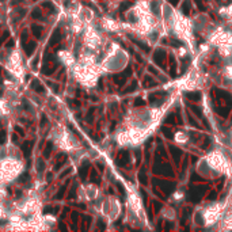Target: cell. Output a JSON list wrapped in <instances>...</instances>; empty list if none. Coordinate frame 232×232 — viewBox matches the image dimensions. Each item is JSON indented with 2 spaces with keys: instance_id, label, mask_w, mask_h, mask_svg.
<instances>
[{
  "instance_id": "cell-1",
  "label": "cell",
  "mask_w": 232,
  "mask_h": 232,
  "mask_svg": "<svg viewBox=\"0 0 232 232\" xmlns=\"http://www.w3.org/2000/svg\"><path fill=\"white\" fill-rule=\"evenodd\" d=\"M61 31H60L59 29L57 30H54V33L52 34V37H50V41H49V45L50 46H54V45H57L60 41H61Z\"/></svg>"
},
{
  "instance_id": "cell-2",
  "label": "cell",
  "mask_w": 232,
  "mask_h": 232,
  "mask_svg": "<svg viewBox=\"0 0 232 232\" xmlns=\"http://www.w3.org/2000/svg\"><path fill=\"white\" fill-rule=\"evenodd\" d=\"M21 149L23 151V153H25V157H30V155H31V149H33V143L31 141H25V143L21 145Z\"/></svg>"
},
{
  "instance_id": "cell-3",
  "label": "cell",
  "mask_w": 232,
  "mask_h": 232,
  "mask_svg": "<svg viewBox=\"0 0 232 232\" xmlns=\"http://www.w3.org/2000/svg\"><path fill=\"white\" fill-rule=\"evenodd\" d=\"M35 48H37V43L34 41H30L26 43V46H25V49H26V54H27L29 57L33 54V53L35 52Z\"/></svg>"
},
{
  "instance_id": "cell-4",
  "label": "cell",
  "mask_w": 232,
  "mask_h": 232,
  "mask_svg": "<svg viewBox=\"0 0 232 232\" xmlns=\"http://www.w3.org/2000/svg\"><path fill=\"white\" fill-rule=\"evenodd\" d=\"M52 149H53V143L48 141L45 148H43V157H45V159H49V157H50V155H52Z\"/></svg>"
},
{
  "instance_id": "cell-5",
  "label": "cell",
  "mask_w": 232,
  "mask_h": 232,
  "mask_svg": "<svg viewBox=\"0 0 232 232\" xmlns=\"http://www.w3.org/2000/svg\"><path fill=\"white\" fill-rule=\"evenodd\" d=\"M31 88L35 90V91L38 92V94H43V92H45V88H43V86L38 82V80H34V82H31Z\"/></svg>"
},
{
  "instance_id": "cell-6",
  "label": "cell",
  "mask_w": 232,
  "mask_h": 232,
  "mask_svg": "<svg viewBox=\"0 0 232 232\" xmlns=\"http://www.w3.org/2000/svg\"><path fill=\"white\" fill-rule=\"evenodd\" d=\"M31 33H33V35H34L37 39H39V38H41V34H42V29L39 27V26H37V25H33L31 26Z\"/></svg>"
},
{
  "instance_id": "cell-7",
  "label": "cell",
  "mask_w": 232,
  "mask_h": 232,
  "mask_svg": "<svg viewBox=\"0 0 232 232\" xmlns=\"http://www.w3.org/2000/svg\"><path fill=\"white\" fill-rule=\"evenodd\" d=\"M68 183H69V181H67V183H65V186H63V187H60V190H59V193L56 194V200H61V198L64 197V194H65V191H67V186H68Z\"/></svg>"
},
{
  "instance_id": "cell-8",
  "label": "cell",
  "mask_w": 232,
  "mask_h": 232,
  "mask_svg": "<svg viewBox=\"0 0 232 232\" xmlns=\"http://www.w3.org/2000/svg\"><path fill=\"white\" fill-rule=\"evenodd\" d=\"M37 171H38V172H41V171H43V168H45V163L42 162V159H38L37 160Z\"/></svg>"
},
{
  "instance_id": "cell-9",
  "label": "cell",
  "mask_w": 232,
  "mask_h": 232,
  "mask_svg": "<svg viewBox=\"0 0 232 232\" xmlns=\"http://www.w3.org/2000/svg\"><path fill=\"white\" fill-rule=\"evenodd\" d=\"M31 16H33V18H34V19H42L41 11H39V10H38V8H35V10H34V11H33V12H31Z\"/></svg>"
},
{
  "instance_id": "cell-10",
  "label": "cell",
  "mask_w": 232,
  "mask_h": 232,
  "mask_svg": "<svg viewBox=\"0 0 232 232\" xmlns=\"http://www.w3.org/2000/svg\"><path fill=\"white\" fill-rule=\"evenodd\" d=\"M7 141V133L6 130H0V144H4Z\"/></svg>"
},
{
  "instance_id": "cell-11",
  "label": "cell",
  "mask_w": 232,
  "mask_h": 232,
  "mask_svg": "<svg viewBox=\"0 0 232 232\" xmlns=\"http://www.w3.org/2000/svg\"><path fill=\"white\" fill-rule=\"evenodd\" d=\"M79 172H80V177H82L83 179H86V175H87V167L84 166V164L82 166V168H80Z\"/></svg>"
},
{
  "instance_id": "cell-12",
  "label": "cell",
  "mask_w": 232,
  "mask_h": 232,
  "mask_svg": "<svg viewBox=\"0 0 232 232\" xmlns=\"http://www.w3.org/2000/svg\"><path fill=\"white\" fill-rule=\"evenodd\" d=\"M8 35H10V33H8V31H4V33H3V35L0 37V46H2L3 43H4V41L8 38Z\"/></svg>"
},
{
  "instance_id": "cell-13",
  "label": "cell",
  "mask_w": 232,
  "mask_h": 232,
  "mask_svg": "<svg viewBox=\"0 0 232 232\" xmlns=\"http://www.w3.org/2000/svg\"><path fill=\"white\" fill-rule=\"evenodd\" d=\"M21 39H22V46L25 48V46H26V41H27V31H23V33H22Z\"/></svg>"
},
{
  "instance_id": "cell-14",
  "label": "cell",
  "mask_w": 232,
  "mask_h": 232,
  "mask_svg": "<svg viewBox=\"0 0 232 232\" xmlns=\"http://www.w3.org/2000/svg\"><path fill=\"white\" fill-rule=\"evenodd\" d=\"M43 7H45V8H48L49 11H56V8L53 7V4H52L50 2H45V3H43Z\"/></svg>"
},
{
  "instance_id": "cell-15",
  "label": "cell",
  "mask_w": 232,
  "mask_h": 232,
  "mask_svg": "<svg viewBox=\"0 0 232 232\" xmlns=\"http://www.w3.org/2000/svg\"><path fill=\"white\" fill-rule=\"evenodd\" d=\"M27 179H29V174H27V172L22 174V175L19 177V182H26Z\"/></svg>"
},
{
  "instance_id": "cell-16",
  "label": "cell",
  "mask_w": 232,
  "mask_h": 232,
  "mask_svg": "<svg viewBox=\"0 0 232 232\" xmlns=\"http://www.w3.org/2000/svg\"><path fill=\"white\" fill-rule=\"evenodd\" d=\"M69 172H71V168H67L65 171H63V172L60 174V178H64V177H67V175H68Z\"/></svg>"
},
{
  "instance_id": "cell-17",
  "label": "cell",
  "mask_w": 232,
  "mask_h": 232,
  "mask_svg": "<svg viewBox=\"0 0 232 232\" xmlns=\"http://www.w3.org/2000/svg\"><path fill=\"white\" fill-rule=\"evenodd\" d=\"M48 84H49L50 87H52V88H54V91L57 92V90H59V86H57V84H56V83H52V82H48Z\"/></svg>"
},
{
  "instance_id": "cell-18",
  "label": "cell",
  "mask_w": 232,
  "mask_h": 232,
  "mask_svg": "<svg viewBox=\"0 0 232 232\" xmlns=\"http://www.w3.org/2000/svg\"><path fill=\"white\" fill-rule=\"evenodd\" d=\"M11 46H14V39H10L6 42V48H11Z\"/></svg>"
},
{
  "instance_id": "cell-19",
  "label": "cell",
  "mask_w": 232,
  "mask_h": 232,
  "mask_svg": "<svg viewBox=\"0 0 232 232\" xmlns=\"http://www.w3.org/2000/svg\"><path fill=\"white\" fill-rule=\"evenodd\" d=\"M15 130H16L18 133H21V136H23V129H22L21 126H15Z\"/></svg>"
},
{
  "instance_id": "cell-20",
  "label": "cell",
  "mask_w": 232,
  "mask_h": 232,
  "mask_svg": "<svg viewBox=\"0 0 232 232\" xmlns=\"http://www.w3.org/2000/svg\"><path fill=\"white\" fill-rule=\"evenodd\" d=\"M41 122H43V125H45V124L48 122V118H46V115H45V114H43V115H42V118H41Z\"/></svg>"
},
{
  "instance_id": "cell-21",
  "label": "cell",
  "mask_w": 232,
  "mask_h": 232,
  "mask_svg": "<svg viewBox=\"0 0 232 232\" xmlns=\"http://www.w3.org/2000/svg\"><path fill=\"white\" fill-rule=\"evenodd\" d=\"M50 181H52V172L48 174V182H50Z\"/></svg>"
},
{
  "instance_id": "cell-22",
  "label": "cell",
  "mask_w": 232,
  "mask_h": 232,
  "mask_svg": "<svg viewBox=\"0 0 232 232\" xmlns=\"http://www.w3.org/2000/svg\"><path fill=\"white\" fill-rule=\"evenodd\" d=\"M18 140V137H16V134H14V136H12V141H16Z\"/></svg>"
},
{
  "instance_id": "cell-23",
  "label": "cell",
  "mask_w": 232,
  "mask_h": 232,
  "mask_svg": "<svg viewBox=\"0 0 232 232\" xmlns=\"http://www.w3.org/2000/svg\"><path fill=\"white\" fill-rule=\"evenodd\" d=\"M0 73H2V67H0Z\"/></svg>"
},
{
  "instance_id": "cell-24",
  "label": "cell",
  "mask_w": 232,
  "mask_h": 232,
  "mask_svg": "<svg viewBox=\"0 0 232 232\" xmlns=\"http://www.w3.org/2000/svg\"><path fill=\"white\" fill-rule=\"evenodd\" d=\"M33 2H37V0H33Z\"/></svg>"
}]
</instances>
